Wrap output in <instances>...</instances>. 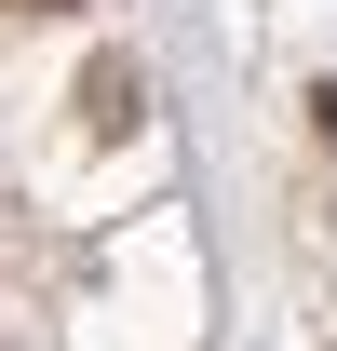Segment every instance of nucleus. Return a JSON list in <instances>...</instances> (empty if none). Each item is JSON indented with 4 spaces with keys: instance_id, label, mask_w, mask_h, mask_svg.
I'll return each mask as SVG.
<instances>
[{
    "instance_id": "obj_1",
    "label": "nucleus",
    "mask_w": 337,
    "mask_h": 351,
    "mask_svg": "<svg viewBox=\"0 0 337 351\" xmlns=\"http://www.w3.org/2000/svg\"><path fill=\"white\" fill-rule=\"evenodd\" d=\"M82 122H95V135H122V122H135V68H122V54L82 82Z\"/></svg>"
},
{
    "instance_id": "obj_2",
    "label": "nucleus",
    "mask_w": 337,
    "mask_h": 351,
    "mask_svg": "<svg viewBox=\"0 0 337 351\" xmlns=\"http://www.w3.org/2000/svg\"><path fill=\"white\" fill-rule=\"evenodd\" d=\"M324 135H337V82H324Z\"/></svg>"
}]
</instances>
